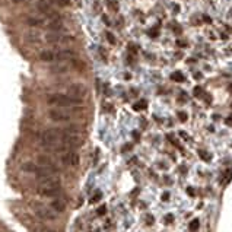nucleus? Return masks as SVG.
Returning <instances> with one entry per match:
<instances>
[{"instance_id": "nucleus-1", "label": "nucleus", "mask_w": 232, "mask_h": 232, "mask_svg": "<svg viewBox=\"0 0 232 232\" xmlns=\"http://www.w3.org/2000/svg\"><path fill=\"white\" fill-rule=\"evenodd\" d=\"M47 102L51 104V105H58L61 108H66V107H73L82 104V98L73 97L70 93H50L47 97Z\"/></svg>"}, {"instance_id": "nucleus-2", "label": "nucleus", "mask_w": 232, "mask_h": 232, "mask_svg": "<svg viewBox=\"0 0 232 232\" xmlns=\"http://www.w3.org/2000/svg\"><path fill=\"white\" fill-rule=\"evenodd\" d=\"M44 39H45V43L48 44H67L70 41H73V37L70 35H66L63 32H48V34L44 35Z\"/></svg>"}, {"instance_id": "nucleus-3", "label": "nucleus", "mask_w": 232, "mask_h": 232, "mask_svg": "<svg viewBox=\"0 0 232 232\" xmlns=\"http://www.w3.org/2000/svg\"><path fill=\"white\" fill-rule=\"evenodd\" d=\"M35 215L45 221H56L58 218V213L56 210H53L50 206H43V204L35 206Z\"/></svg>"}, {"instance_id": "nucleus-4", "label": "nucleus", "mask_w": 232, "mask_h": 232, "mask_svg": "<svg viewBox=\"0 0 232 232\" xmlns=\"http://www.w3.org/2000/svg\"><path fill=\"white\" fill-rule=\"evenodd\" d=\"M60 162L63 165H67V166H77L79 165V155L76 152H73L72 149L67 150V152H63L60 156Z\"/></svg>"}, {"instance_id": "nucleus-5", "label": "nucleus", "mask_w": 232, "mask_h": 232, "mask_svg": "<svg viewBox=\"0 0 232 232\" xmlns=\"http://www.w3.org/2000/svg\"><path fill=\"white\" fill-rule=\"evenodd\" d=\"M48 118L51 121H56V123H66V121H70L72 116L63 110H50Z\"/></svg>"}, {"instance_id": "nucleus-6", "label": "nucleus", "mask_w": 232, "mask_h": 232, "mask_svg": "<svg viewBox=\"0 0 232 232\" xmlns=\"http://www.w3.org/2000/svg\"><path fill=\"white\" fill-rule=\"evenodd\" d=\"M38 189H60V180L56 175H50L45 178H39Z\"/></svg>"}, {"instance_id": "nucleus-7", "label": "nucleus", "mask_w": 232, "mask_h": 232, "mask_svg": "<svg viewBox=\"0 0 232 232\" xmlns=\"http://www.w3.org/2000/svg\"><path fill=\"white\" fill-rule=\"evenodd\" d=\"M70 5L69 0H39L38 2V7L41 10H47L50 9L51 6H58V7H66V6Z\"/></svg>"}, {"instance_id": "nucleus-8", "label": "nucleus", "mask_w": 232, "mask_h": 232, "mask_svg": "<svg viewBox=\"0 0 232 232\" xmlns=\"http://www.w3.org/2000/svg\"><path fill=\"white\" fill-rule=\"evenodd\" d=\"M56 53V60L60 61H67V60H73L76 57V53L72 50H60V51H54Z\"/></svg>"}, {"instance_id": "nucleus-9", "label": "nucleus", "mask_w": 232, "mask_h": 232, "mask_svg": "<svg viewBox=\"0 0 232 232\" xmlns=\"http://www.w3.org/2000/svg\"><path fill=\"white\" fill-rule=\"evenodd\" d=\"M37 193L44 197H56L60 194V189H37Z\"/></svg>"}, {"instance_id": "nucleus-10", "label": "nucleus", "mask_w": 232, "mask_h": 232, "mask_svg": "<svg viewBox=\"0 0 232 232\" xmlns=\"http://www.w3.org/2000/svg\"><path fill=\"white\" fill-rule=\"evenodd\" d=\"M47 28H48L50 31H53V32H60V31L63 29V22L60 20V18L51 19L48 24H47Z\"/></svg>"}, {"instance_id": "nucleus-11", "label": "nucleus", "mask_w": 232, "mask_h": 232, "mask_svg": "<svg viewBox=\"0 0 232 232\" xmlns=\"http://www.w3.org/2000/svg\"><path fill=\"white\" fill-rule=\"evenodd\" d=\"M70 95H73V97H77V98H82L85 93H86V89L82 86V85H73V86H70Z\"/></svg>"}, {"instance_id": "nucleus-12", "label": "nucleus", "mask_w": 232, "mask_h": 232, "mask_svg": "<svg viewBox=\"0 0 232 232\" xmlns=\"http://www.w3.org/2000/svg\"><path fill=\"white\" fill-rule=\"evenodd\" d=\"M50 207L53 209V210H56L57 213H63L66 210V203L61 202V200H53L50 203Z\"/></svg>"}, {"instance_id": "nucleus-13", "label": "nucleus", "mask_w": 232, "mask_h": 232, "mask_svg": "<svg viewBox=\"0 0 232 232\" xmlns=\"http://www.w3.org/2000/svg\"><path fill=\"white\" fill-rule=\"evenodd\" d=\"M37 166H38V164H34V162H25V164H22V171L24 172H28V174H35V171H37Z\"/></svg>"}, {"instance_id": "nucleus-14", "label": "nucleus", "mask_w": 232, "mask_h": 232, "mask_svg": "<svg viewBox=\"0 0 232 232\" xmlns=\"http://www.w3.org/2000/svg\"><path fill=\"white\" fill-rule=\"evenodd\" d=\"M39 60H43V61H54L56 60V53L54 51H43V53L39 54Z\"/></svg>"}, {"instance_id": "nucleus-15", "label": "nucleus", "mask_w": 232, "mask_h": 232, "mask_svg": "<svg viewBox=\"0 0 232 232\" xmlns=\"http://www.w3.org/2000/svg\"><path fill=\"white\" fill-rule=\"evenodd\" d=\"M25 24L29 25V26H43L44 20L41 19V18H34V16H31V18H26Z\"/></svg>"}, {"instance_id": "nucleus-16", "label": "nucleus", "mask_w": 232, "mask_h": 232, "mask_svg": "<svg viewBox=\"0 0 232 232\" xmlns=\"http://www.w3.org/2000/svg\"><path fill=\"white\" fill-rule=\"evenodd\" d=\"M38 165H53V161L48 156H38Z\"/></svg>"}, {"instance_id": "nucleus-17", "label": "nucleus", "mask_w": 232, "mask_h": 232, "mask_svg": "<svg viewBox=\"0 0 232 232\" xmlns=\"http://www.w3.org/2000/svg\"><path fill=\"white\" fill-rule=\"evenodd\" d=\"M146 107H148L146 101H140V102H137V104H134V105H133V108H134L136 111H139V110H143V108H146Z\"/></svg>"}, {"instance_id": "nucleus-18", "label": "nucleus", "mask_w": 232, "mask_h": 232, "mask_svg": "<svg viewBox=\"0 0 232 232\" xmlns=\"http://www.w3.org/2000/svg\"><path fill=\"white\" fill-rule=\"evenodd\" d=\"M172 79L177 80V82H183V80H184V75H183V73H180V72H175L174 75H172Z\"/></svg>"}, {"instance_id": "nucleus-19", "label": "nucleus", "mask_w": 232, "mask_h": 232, "mask_svg": "<svg viewBox=\"0 0 232 232\" xmlns=\"http://www.w3.org/2000/svg\"><path fill=\"white\" fill-rule=\"evenodd\" d=\"M198 221H193V223H191V225H190V228H191V229H197L198 228Z\"/></svg>"}, {"instance_id": "nucleus-20", "label": "nucleus", "mask_w": 232, "mask_h": 232, "mask_svg": "<svg viewBox=\"0 0 232 232\" xmlns=\"http://www.w3.org/2000/svg\"><path fill=\"white\" fill-rule=\"evenodd\" d=\"M107 38L110 39V41H111V43H114V37H112L111 34H107Z\"/></svg>"}, {"instance_id": "nucleus-21", "label": "nucleus", "mask_w": 232, "mask_h": 232, "mask_svg": "<svg viewBox=\"0 0 232 232\" xmlns=\"http://www.w3.org/2000/svg\"><path fill=\"white\" fill-rule=\"evenodd\" d=\"M180 118H181V120H187V116L183 114V112H180Z\"/></svg>"}, {"instance_id": "nucleus-22", "label": "nucleus", "mask_w": 232, "mask_h": 232, "mask_svg": "<svg viewBox=\"0 0 232 232\" xmlns=\"http://www.w3.org/2000/svg\"><path fill=\"white\" fill-rule=\"evenodd\" d=\"M202 91H200V88H196V91H194V95H200Z\"/></svg>"}, {"instance_id": "nucleus-23", "label": "nucleus", "mask_w": 232, "mask_h": 232, "mask_svg": "<svg viewBox=\"0 0 232 232\" xmlns=\"http://www.w3.org/2000/svg\"><path fill=\"white\" fill-rule=\"evenodd\" d=\"M104 212H105V207H104V206H102V207L99 209V212H98V213H99V215H104Z\"/></svg>"}, {"instance_id": "nucleus-24", "label": "nucleus", "mask_w": 232, "mask_h": 232, "mask_svg": "<svg viewBox=\"0 0 232 232\" xmlns=\"http://www.w3.org/2000/svg\"><path fill=\"white\" fill-rule=\"evenodd\" d=\"M15 3H22V2H29V0H12Z\"/></svg>"}, {"instance_id": "nucleus-25", "label": "nucleus", "mask_w": 232, "mask_h": 232, "mask_svg": "<svg viewBox=\"0 0 232 232\" xmlns=\"http://www.w3.org/2000/svg\"><path fill=\"white\" fill-rule=\"evenodd\" d=\"M226 123H228V124H231V126H232V117H231V118H228V120H226Z\"/></svg>"}, {"instance_id": "nucleus-26", "label": "nucleus", "mask_w": 232, "mask_h": 232, "mask_svg": "<svg viewBox=\"0 0 232 232\" xmlns=\"http://www.w3.org/2000/svg\"><path fill=\"white\" fill-rule=\"evenodd\" d=\"M229 89H231V91H232V83H231V85H229Z\"/></svg>"}, {"instance_id": "nucleus-27", "label": "nucleus", "mask_w": 232, "mask_h": 232, "mask_svg": "<svg viewBox=\"0 0 232 232\" xmlns=\"http://www.w3.org/2000/svg\"><path fill=\"white\" fill-rule=\"evenodd\" d=\"M48 232H56V231H48Z\"/></svg>"}]
</instances>
